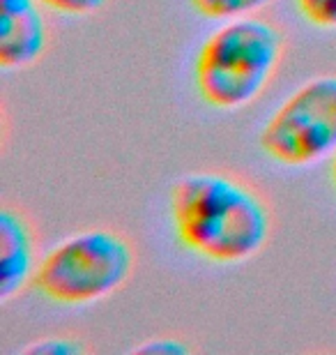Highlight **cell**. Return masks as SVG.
<instances>
[{
    "instance_id": "8992f818",
    "label": "cell",
    "mask_w": 336,
    "mask_h": 355,
    "mask_svg": "<svg viewBox=\"0 0 336 355\" xmlns=\"http://www.w3.org/2000/svg\"><path fill=\"white\" fill-rule=\"evenodd\" d=\"M37 259H35V233L26 215L12 205L0 210V300L10 302L33 282Z\"/></svg>"
},
{
    "instance_id": "52a82bcc",
    "label": "cell",
    "mask_w": 336,
    "mask_h": 355,
    "mask_svg": "<svg viewBox=\"0 0 336 355\" xmlns=\"http://www.w3.org/2000/svg\"><path fill=\"white\" fill-rule=\"evenodd\" d=\"M189 3L205 19L231 21L242 17H254V12L267 7L272 0H189Z\"/></svg>"
},
{
    "instance_id": "9c48e42d",
    "label": "cell",
    "mask_w": 336,
    "mask_h": 355,
    "mask_svg": "<svg viewBox=\"0 0 336 355\" xmlns=\"http://www.w3.org/2000/svg\"><path fill=\"white\" fill-rule=\"evenodd\" d=\"M26 355H78L85 353V344L78 337H69V335H58V337H44L39 342L28 344L24 349Z\"/></svg>"
},
{
    "instance_id": "277c9868",
    "label": "cell",
    "mask_w": 336,
    "mask_h": 355,
    "mask_svg": "<svg viewBox=\"0 0 336 355\" xmlns=\"http://www.w3.org/2000/svg\"><path fill=\"white\" fill-rule=\"evenodd\" d=\"M260 150L281 166L302 168L336 153V74L295 88L258 134Z\"/></svg>"
},
{
    "instance_id": "5b68a950",
    "label": "cell",
    "mask_w": 336,
    "mask_h": 355,
    "mask_svg": "<svg viewBox=\"0 0 336 355\" xmlns=\"http://www.w3.org/2000/svg\"><path fill=\"white\" fill-rule=\"evenodd\" d=\"M39 0H0V67L21 69L42 58L48 44Z\"/></svg>"
},
{
    "instance_id": "ba28073f",
    "label": "cell",
    "mask_w": 336,
    "mask_h": 355,
    "mask_svg": "<svg viewBox=\"0 0 336 355\" xmlns=\"http://www.w3.org/2000/svg\"><path fill=\"white\" fill-rule=\"evenodd\" d=\"M299 14L311 26L336 31V0H295Z\"/></svg>"
},
{
    "instance_id": "3957f363",
    "label": "cell",
    "mask_w": 336,
    "mask_h": 355,
    "mask_svg": "<svg viewBox=\"0 0 336 355\" xmlns=\"http://www.w3.org/2000/svg\"><path fill=\"white\" fill-rule=\"evenodd\" d=\"M134 263V245L123 233L85 229L51 247L30 284L51 302L90 304L125 286Z\"/></svg>"
},
{
    "instance_id": "7c38bea8",
    "label": "cell",
    "mask_w": 336,
    "mask_h": 355,
    "mask_svg": "<svg viewBox=\"0 0 336 355\" xmlns=\"http://www.w3.org/2000/svg\"><path fill=\"white\" fill-rule=\"evenodd\" d=\"M330 178H332V184L336 187V153L332 155V171H330Z\"/></svg>"
},
{
    "instance_id": "8fae6325",
    "label": "cell",
    "mask_w": 336,
    "mask_h": 355,
    "mask_svg": "<svg viewBox=\"0 0 336 355\" xmlns=\"http://www.w3.org/2000/svg\"><path fill=\"white\" fill-rule=\"evenodd\" d=\"M189 346L177 337H154L152 342L136 346L134 353H187Z\"/></svg>"
},
{
    "instance_id": "30bf717a",
    "label": "cell",
    "mask_w": 336,
    "mask_h": 355,
    "mask_svg": "<svg viewBox=\"0 0 336 355\" xmlns=\"http://www.w3.org/2000/svg\"><path fill=\"white\" fill-rule=\"evenodd\" d=\"M48 10L67 14V17H88L99 12L106 5V0H39Z\"/></svg>"
},
{
    "instance_id": "7a4b0ae2",
    "label": "cell",
    "mask_w": 336,
    "mask_h": 355,
    "mask_svg": "<svg viewBox=\"0 0 336 355\" xmlns=\"http://www.w3.org/2000/svg\"><path fill=\"white\" fill-rule=\"evenodd\" d=\"M283 55V33L267 19L224 21L198 49L194 81L205 104L235 111L251 104L274 76Z\"/></svg>"
},
{
    "instance_id": "6da1fadb",
    "label": "cell",
    "mask_w": 336,
    "mask_h": 355,
    "mask_svg": "<svg viewBox=\"0 0 336 355\" xmlns=\"http://www.w3.org/2000/svg\"><path fill=\"white\" fill-rule=\"evenodd\" d=\"M170 219L184 250L210 263H242L263 252L272 212L260 191L224 171H194L170 189Z\"/></svg>"
}]
</instances>
